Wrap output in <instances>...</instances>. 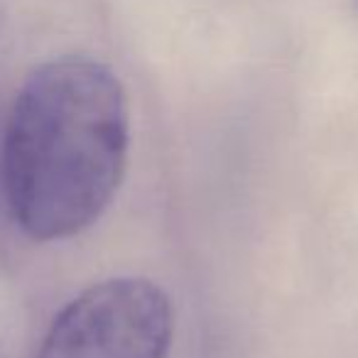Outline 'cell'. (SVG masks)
Masks as SVG:
<instances>
[{
  "label": "cell",
  "mask_w": 358,
  "mask_h": 358,
  "mask_svg": "<svg viewBox=\"0 0 358 358\" xmlns=\"http://www.w3.org/2000/svg\"><path fill=\"white\" fill-rule=\"evenodd\" d=\"M128 108L108 66L64 57L22 84L3 138V189L32 241H62L99 221L123 179Z\"/></svg>",
  "instance_id": "obj_1"
},
{
  "label": "cell",
  "mask_w": 358,
  "mask_h": 358,
  "mask_svg": "<svg viewBox=\"0 0 358 358\" xmlns=\"http://www.w3.org/2000/svg\"><path fill=\"white\" fill-rule=\"evenodd\" d=\"M172 331V304L157 285L115 278L57 314L37 358H167Z\"/></svg>",
  "instance_id": "obj_2"
}]
</instances>
